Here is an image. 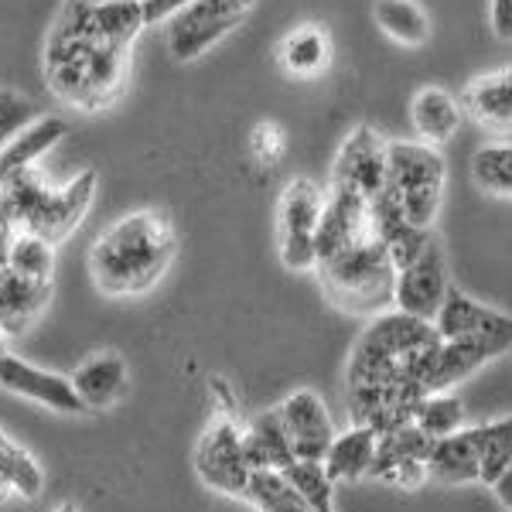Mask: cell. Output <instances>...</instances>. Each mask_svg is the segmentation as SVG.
Wrapping results in <instances>:
<instances>
[{"label":"cell","instance_id":"obj_1","mask_svg":"<svg viewBox=\"0 0 512 512\" xmlns=\"http://www.w3.org/2000/svg\"><path fill=\"white\" fill-rule=\"evenodd\" d=\"M437 349L441 335L431 321L400 308L369 321L345 366V403L352 424L386 434L414 420V407L427 396V376L434 369Z\"/></svg>","mask_w":512,"mask_h":512},{"label":"cell","instance_id":"obj_2","mask_svg":"<svg viewBox=\"0 0 512 512\" xmlns=\"http://www.w3.org/2000/svg\"><path fill=\"white\" fill-rule=\"evenodd\" d=\"M130 48L96 38L79 21L72 0H65L45 41V82L62 103L99 113L113 106L127 89Z\"/></svg>","mask_w":512,"mask_h":512},{"label":"cell","instance_id":"obj_3","mask_svg":"<svg viewBox=\"0 0 512 512\" xmlns=\"http://www.w3.org/2000/svg\"><path fill=\"white\" fill-rule=\"evenodd\" d=\"M178 256L175 222L164 209H134L96 236L89 250L93 284L110 297H137L158 287Z\"/></svg>","mask_w":512,"mask_h":512},{"label":"cell","instance_id":"obj_4","mask_svg":"<svg viewBox=\"0 0 512 512\" xmlns=\"http://www.w3.org/2000/svg\"><path fill=\"white\" fill-rule=\"evenodd\" d=\"M96 188V168H86L65 188H52V181L31 164V168L0 178V209L7 212L18 233H35L48 243H62L89 216L96 202Z\"/></svg>","mask_w":512,"mask_h":512},{"label":"cell","instance_id":"obj_5","mask_svg":"<svg viewBox=\"0 0 512 512\" xmlns=\"http://www.w3.org/2000/svg\"><path fill=\"white\" fill-rule=\"evenodd\" d=\"M315 274L321 280V291L335 308L349 315H383L393 308L396 291V267L390 260V250L376 233L359 239L349 250H342L332 260L318 263Z\"/></svg>","mask_w":512,"mask_h":512},{"label":"cell","instance_id":"obj_6","mask_svg":"<svg viewBox=\"0 0 512 512\" xmlns=\"http://www.w3.org/2000/svg\"><path fill=\"white\" fill-rule=\"evenodd\" d=\"M448 192V161L424 140H390L386 147V195L417 229H434Z\"/></svg>","mask_w":512,"mask_h":512},{"label":"cell","instance_id":"obj_7","mask_svg":"<svg viewBox=\"0 0 512 512\" xmlns=\"http://www.w3.org/2000/svg\"><path fill=\"white\" fill-rule=\"evenodd\" d=\"M325 195L311 178H291L277 198V250L287 270H315L318 267V226L325 212Z\"/></svg>","mask_w":512,"mask_h":512},{"label":"cell","instance_id":"obj_8","mask_svg":"<svg viewBox=\"0 0 512 512\" xmlns=\"http://www.w3.org/2000/svg\"><path fill=\"white\" fill-rule=\"evenodd\" d=\"M195 472L209 489L233 495V499H246L253 468L243 451V424H239V417L219 414L205 427L195 444Z\"/></svg>","mask_w":512,"mask_h":512},{"label":"cell","instance_id":"obj_9","mask_svg":"<svg viewBox=\"0 0 512 512\" xmlns=\"http://www.w3.org/2000/svg\"><path fill=\"white\" fill-rule=\"evenodd\" d=\"M253 4L256 0H192L168 21V52L175 55V62L202 59L253 11Z\"/></svg>","mask_w":512,"mask_h":512},{"label":"cell","instance_id":"obj_10","mask_svg":"<svg viewBox=\"0 0 512 512\" xmlns=\"http://www.w3.org/2000/svg\"><path fill=\"white\" fill-rule=\"evenodd\" d=\"M386 147H390V140L379 137V130L366 127V123L355 127L338 147L328 185L349 188V192H359L369 202H376L386 192Z\"/></svg>","mask_w":512,"mask_h":512},{"label":"cell","instance_id":"obj_11","mask_svg":"<svg viewBox=\"0 0 512 512\" xmlns=\"http://www.w3.org/2000/svg\"><path fill=\"white\" fill-rule=\"evenodd\" d=\"M448 291H451L448 260H444L441 239L434 236L431 243H427V250L420 253L410 267H403L400 274H396L393 308L407 311V315H414V318L434 321Z\"/></svg>","mask_w":512,"mask_h":512},{"label":"cell","instance_id":"obj_12","mask_svg":"<svg viewBox=\"0 0 512 512\" xmlns=\"http://www.w3.org/2000/svg\"><path fill=\"white\" fill-rule=\"evenodd\" d=\"M373 233V202L359 192H349V188L328 185L325 212H321L318 226V263L332 260V256L349 250V246Z\"/></svg>","mask_w":512,"mask_h":512},{"label":"cell","instance_id":"obj_13","mask_svg":"<svg viewBox=\"0 0 512 512\" xmlns=\"http://www.w3.org/2000/svg\"><path fill=\"white\" fill-rule=\"evenodd\" d=\"M277 414L287 427L297 461H325L338 431L325 400L315 390H294L287 400L277 403Z\"/></svg>","mask_w":512,"mask_h":512},{"label":"cell","instance_id":"obj_14","mask_svg":"<svg viewBox=\"0 0 512 512\" xmlns=\"http://www.w3.org/2000/svg\"><path fill=\"white\" fill-rule=\"evenodd\" d=\"M0 386H4L7 393L24 396V400L55 410V414H89L69 376L38 369L11 352L0 359Z\"/></svg>","mask_w":512,"mask_h":512},{"label":"cell","instance_id":"obj_15","mask_svg":"<svg viewBox=\"0 0 512 512\" xmlns=\"http://www.w3.org/2000/svg\"><path fill=\"white\" fill-rule=\"evenodd\" d=\"M512 349L509 335H461V338H441L434 369L427 376V393H444L454 383L468 379L485 362L499 359L502 352Z\"/></svg>","mask_w":512,"mask_h":512},{"label":"cell","instance_id":"obj_16","mask_svg":"<svg viewBox=\"0 0 512 512\" xmlns=\"http://www.w3.org/2000/svg\"><path fill=\"white\" fill-rule=\"evenodd\" d=\"M55 287L52 280L24 277L11 267H0V332L24 335L45 315Z\"/></svg>","mask_w":512,"mask_h":512},{"label":"cell","instance_id":"obj_17","mask_svg":"<svg viewBox=\"0 0 512 512\" xmlns=\"http://www.w3.org/2000/svg\"><path fill=\"white\" fill-rule=\"evenodd\" d=\"M482 451H485V424L461 427L448 437H437L431 458H427V475L444 485L478 482L482 475Z\"/></svg>","mask_w":512,"mask_h":512},{"label":"cell","instance_id":"obj_18","mask_svg":"<svg viewBox=\"0 0 512 512\" xmlns=\"http://www.w3.org/2000/svg\"><path fill=\"white\" fill-rule=\"evenodd\" d=\"M461 110L489 134H512V65L482 72L468 82Z\"/></svg>","mask_w":512,"mask_h":512},{"label":"cell","instance_id":"obj_19","mask_svg":"<svg viewBox=\"0 0 512 512\" xmlns=\"http://www.w3.org/2000/svg\"><path fill=\"white\" fill-rule=\"evenodd\" d=\"M69 379H72V386H76V393L82 396V403H86V410H110V407H117L123 400V393H127L130 369L120 352L106 349V352L89 355Z\"/></svg>","mask_w":512,"mask_h":512},{"label":"cell","instance_id":"obj_20","mask_svg":"<svg viewBox=\"0 0 512 512\" xmlns=\"http://www.w3.org/2000/svg\"><path fill=\"white\" fill-rule=\"evenodd\" d=\"M441 338H461V335H509L512 338V318L495 308H485L472 294L451 287L444 297L441 311L431 321Z\"/></svg>","mask_w":512,"mask_h":512},{"label":"cell","instance_id":"obj_21","mask_svg":"<svg viewBox=\"0 0 512 512\" xmlns=\"http://www.w3.org/2000/svg\"><path fill=\"white\" fill-rule=\"evenodd\" d=\"M335 55L325 24H297L277 45V62L291 79H318L328 72Z\"/></svg>","mask_w":512,"mask_h":512},{"label":"cell","instance_id":"obj_22","mask_svg":"<svg viewBox=\"0 0 512 512\" xmlns=\"http://www.w3.org/2000/svg\"><path fill=\"white\" fill-rule=\"evenodd\" d=\"M461 120H465L461 99H454L444 86H420L410 99V127L424 144H448L458 137Z\"/></svg>","mask_w":512,"mask_h":512},{"label":"cell","instance_id":"obj_23","mask_svg":"<svg viewBox=\"0 0 512 512\" xmlns=\"http://www.w3.org/2000/svg\"><path fill=\"white\" fill-rule=\"evenodd\" d=\"M243 451L253 472H260V468L284 472V468L294 465L297 458L291 448V437H287V427H284V420H280L277 407L256 414L250 424L243 427Z\"/></svg>","mask_w":512,"mask_h":512},{"label":"cell","instance_id":"obj_24","mask_svg":"<svg viewBox=\"0 0 512 512\" xmlns=\"http://www.w3.org/2000/svg\"><path fill=\"white\" fill-rule=\"evenodd\" d=\"M379 434L366 424H352L349 431L335 434L332 448L325 454V468L332 482H359L369 478V468L376 461Z\"/></svg>","mask_w":512,"mask_h":512},{"label":"cell","instance_id":"obj_25","mask_svg":"<svg viewBox=\"0 0 512 512\" xmlns=\"http://www.w3.org/2000/svg\"><path fill=\"white\" fill-rule=\"evenodd\" d=\"M373 18L379 31L403 48H420L431 38V18L417 0H376Z\"/></svg>","mask_w":512,"mask_h":512},{"label":"cell","instance_id":"obj_26","mask_svg":"<svg viewBox=\"0 0 512 512\" xmlns=\"http://www.w3.org/2000/svg\"><path fill=\"white\" fill-rule=\"evenodd\" d=\"M434 448V437H427L414 420L393 427V431L379 434V448H376V461L369 468V478L383 482L386 472H393L396 465H407V461H427Z\"/></svg>","mask_w":512,"mask_h":512},{"label":"cell","instance_id":"obj_27","mask_svg":"<svg viewBox=\"0 0 512 512\" xmlns=\"http://www.w3.org/2000/svg\"><path fill=\"white\" fill-rule=\"evenodd\" d=\"M69 134L65 120L59 117H38L31 127H24L11 144L0 151V178L11 175V171H21V168H31L48 147H55L59 140Z\"/></svg>","mask_w":512,"mask_h":512},{"label":"cell","instance_id":"obj_28","mask_svg":"<svg viewBox=\"0 0 512 512\" xmlns=\"http://www.w3.org/2000/svg\"><path fill=\"white\" fill-rule=\"evenodd\" d=\"M41 489H45V475H41L38 461L0 431V499L7 495L38 499Z\"/></svg>","mask_w":512,"mask_h":512},{"label":"cell","instance_id":"obj_29","mask_svg":"<svg viewBox=\"0 0 512 512\" xmlns=\"http://www.w3.org/2000/svg\"><path fill=\"white\" fill-rule=\"evenodd\" d=\"M246 502H253L256 512H315L294 492V485L287 482L284 472H270V468H260V472L250 475Z\"/></svg>","mask_w":512,"mask_h":512},{"label":"cell","instance_id":"obj_30","mask_svg":"<svg viewBox=\"0 0 512 512\" xmlns=\"http://www.w3.org/2000/svg\"><path fill=\"white\" fill-rule=\"evenodd\" d=\"M472 181L485 195L512 198V144H485L472 158Z\"/></svg>","mask_w":512,"mask_h":512},{"label":"cell","instance_id":"obj_31","mask_svg":"<svg viewBox=\"0 0 512 512\" xmlns=\"http://www.w3.org/2000/svg\"><path fill=\"white\" fill-rule=\"evenodd\" d=\"M284 478L315 512H335V482L325 461H294L291 468H284Z\"/></svg>","mask_w":512,"mask_h":512},{"label":"cell","instance_id":"obj_32","mask_svg":"<svg viewBox=\"0 0 512 512\" xmlns=\"http://www.w3.org/2000/svg\"><path fill=\"white\" fill-rule=\"evenodd\" d=\"M414 424L424 431L427 437H448L454 431H461L465 424V407H461L458 396H451L448 390L444 393H427L424 400L414 407Z\"/></svg>","mask_w":512,"mask_h":512},{"label":"cell","instance_id":"obj_33","mask_svg":"<svg viewBox=\"0 0 512 512\" xmlns=\"http://www.w3.org/2000/svg\"><path fill=\"white\" fill-rule=\"evenodd\" d=\"M4 267L18 270L24 277H35V280H52L55 243H48V239H41L35 233H18L11 243V253H7Z\"/></svg>","mask_w":512,"mask_h":512},{"label":"cell","instance_id":"obj_34","mask_svg":"<svg viewBox=\"0 0 512 512\" xmlns=\"http://www.w3.org/2000/svg\"><path fill=\"white\" fill-rule=\"evenodd\" d=\"M509 465H512V417H502L485 424V451H482V475H478V482L492 489L495 478L506 472Z\"/></svg>","mask_w":512,"mask_h":512},{"label":"cell","instance_id":"obj_35","mask_svg":"<svg viewBox=\"0 0 512 512\" xmlns=\"http://www.w3.org/2000/svg\"><path fill=\"white\" fill-rule=\"evenodd\" d=\"M38 120V106L18 89H0V151Z\"/></svg>","mask_w":512,"mask_h":512},{"label":"cell","instance_id":"obj_36","mask_svg":"<svg viewBox=\"0 0 512 512\" xmlns=\"http://www.w3.org/2000/svg\"><path fill=\"white\" fill-rule=\"evenodd\" d=\"M250 151L253 158L263 164V168H274V164L287 154V137L277 123H256L253 134H250Z\"/></svg>","mask_w":512,"mask_h":512},{"label":"cell","instance_id":"obj_37","mask_svg":"<svg viewBox=\"0 0 512 512\" xmlns=\"http://www.w3.org/2000/svg\"><path fill=\"white\" fill-rule=\"evenodd\" d=\"M144 4V18H147V28L151 24H168L175 14L185 11L192 0H140Z\"/></svg>","mask_w":512,"mask_h":512},{"label":"cell","instance_id":"obj_38","mask_svg":"<svg viewBox=\"0 0 512 512\" xmlns=\"http://www.w3.org/2000/svg\"><path fill=\"white\" fill-rule=\"evenodd\" d=\"M489 21L495 38L512 41V0H492L489 4Z\"/></svg>","mask_w":512,"mask_h":512},{"label":"cell","instance_id":"obj_39","mask_svg":"<svg viewBox=\"0 0 512 512\" xmlns=\"http://www.w3.org/2000/svg\"><path fill=\"white\" fill-rule=\"evenodd\" d=\"M209 390H212V396H216V400H219V414H229V417H236V407H239V403H236V396H233V390H229V383H226V379H222V376H216V379H212V383H209Z\"/></svg>","mask_w":512,"mask_h":512},{"label":"cell","instance_id":"obj_40","mask_svg":"<svg viewBox=\"0 0 512 512\" xmlns=\"http://www.w3.org/2000/svg\"><path fill=\"white\" fill-rule=\"evenodd\" d=\"M14 236H18V229L11 226V219H7V212L0 209V267H4V263H7V253H11Z\"/></svg>","mask_w":512,"mask_h":512},{"label":"cell","instance_id":"obj_41","mask_svg":"<svg viewBox=\"0 0 512 512\" xmlns=\"http://www.w3.org/2000/svg\"><path fill=\"white\" fill-rule=\"evenodd\" d=\"M492 492H495V499H499L502 506H506V509L512 512V465H509L499 478H495Z\"/></svg>","mask_w":512,"mask_h":512},{"label":"cell","instance_id":"obj_42","mask_svg":"<svg viewBox=\"0 0 512 512\" xmlns=\"http://www.w3.org/2000/svg\"><path fill=\"white\" fill-rule=\"evenodd\" d=\"M4 355H7V335L0 332V359H4Z\"/></svg>","mask_w":512,"mask_h":512},{"label":"cell","instance_id":"obj_43","mask_svg":"<svg viewBox=\"0 0 512 512\" xmlns=\"http://www.w3.org/2000/svg\"><path fill=\"white\" fill-rule=\"evenodd\" d=\"M55 512H79V509L72 506V502H65V506H59V509H55Z\"/></svg>","mask_w":512,"mask_h":512},{"label":"cell","instance_id":"obj_44","mask_svg":"<svg viewBox=\"0 0 512 512\" xmlns=\"http://www.w3.org/2000/svg\"><path fill=\"white\" fill-rule=\"evenodd\" d=\"M76 4H106V0H76Z\"/></svg>","mask_w":512,"mask_h":512}]
</instances>
